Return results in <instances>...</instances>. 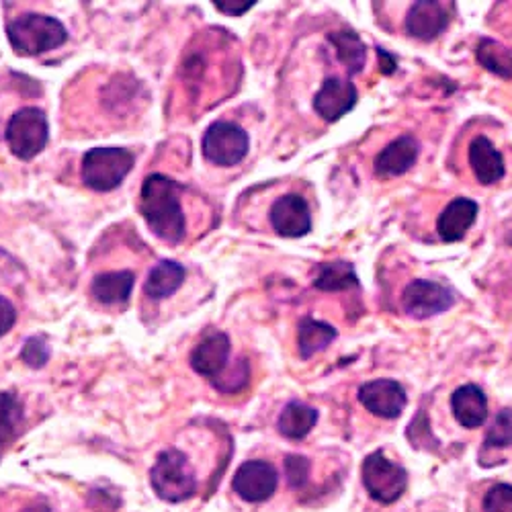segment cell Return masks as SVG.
Wrapping results in <instances>:
<instances>
[{"label": "cell", "mask_w": 512, "mask_h": 512, "mask_svg": "<svg viewBox=\"0 0 512 512\" xmlns=\"http://www.w3.org/2000/svg\"><path fill=\"white\" fill-rule=\"evenodd\" d=\"M142 213L148 228L160 240L179 244L185 236V213L179 203V187L162 175H150L142 187Z\"/></svg>", "instance_id": "obj_1"}, {"label": "cell", "mask_w": 512, "mask_h": 512, "mask_svg": "<svg viewBox=\"0 0 512 512\" xmlns=\"http://www.w3.org/2000/svg\"><path fill=\"white\" fill-rule=\"evenodd\" d=\"M7 35L19 56L46 54L60 48L68 39V31L58 19L37 13L21 15L19 19L11 21L7 25Z\"/></svg>", "instance_id": "obj_2"}, {"label": "cell", "mask_w": 512, "mask_h": 512, "mask_svg": "<svg viewBox=\"0 0 512 512\" xmlns=\"http://www.w3.org/2000/svg\"><path fill=\"white\" fill-rule=\"evenodd\" d=\"M154 492L166 502H183L197 490L195 474L189 467V459L179 449H166L160 453L150 472Z\"/></svg>", "instance_id": "obj_3"}, {"label": "cell", "mask_w": 512, "mask_h": 512, "mask_svg": "<svg viewBox=\"0 0 512 512\" xmlns=\"http://www.w3.org/2000/svg\"><path fill=\"white\" fill-rule=\"evenodd\" d=\"M134 154L123 148H95L82 158V181L95 191H111L130 175Z\"/></svg>", "instance_id": "obj_4"}, {"label": "cell", "mask_w": 512, "mask_h": 512, "mask_svg": "<svg viewBox=\"0 0 512 512\" xmlns=\"http://www.w3.org/2000/svg\"><path fill=\"white\" fill-rule=\"evenodd\" d=\"M361 476L367 494L379 504H394L408 488L406 469L390 461L383 451H375L365 457Z\"/></svg>", "instance_id": "obj_5"}, {"label": "cell", "mask_w": 512, "mask_h": 512, "mask_svg": "<svg viewBox=\"0 0 512 512\" xmlns=\"http://www.w3.org/2000/svg\"><path fill=\"white\" fill-rule=\"evenodd\" d=\"M46 113L27 107L17 111L7 125V142L11 152L21 160L35 158L48 144Z\"/></svg>", "instance_id": "obj_6"}, {"label": "cell", "mask_w": 512, "mask_h": 512, "mask_svg": "<svg viewBox=\"0 0 512 512\" xmlns=\"http://www.w3.org/2000/svg\"><path fill=\"white\" fill-rule=\"evenodd\" d=\"M248 146V134L230 121L211 123L203 136V156L218 166H234L242 162Z\"/></svg>", "instance_id": "obj_7"}, {"label": "cell", "mask_w": 512, "mask_h": 512, "mask_svg": "<svg viewBox=\"0 0 512 512\" xmlns=\"http://www.w3.org/2000/svg\"><path fill=\"white\" fill-rule=\"evenodd\" d=\"M455 304L453 293L441 283L418 279L412 281L402 293V308L410 318L426 320L447 312Z\"/></svg>", "instance_id": "obj_8"}, {"label": "cell", "mask_w": 512, "mask_h": 512, "mask_svg": "<svg viewBox=\"0 0 512 512\" xmlns=\"http://www.w3.org/2000/svg\"><path fill=\"white\" fill-rule=\"evenodd\" d=\"M279 484L277 469L261 459L246 461L234 474L232 488L246 502H265L269 500Z\"/></svg>", "instance_id": "obj_9"}, {"label": "cell", "mask_w": 512, "mask_h": 512, "mask_svg": "<svg viewBox=\"0 0 512 512\" xmlns=\"http://www.w3.org/2000/svg\"><path fill=\"white\" fill-rule=\"evenodd\" d=\"M359 400L371 414L392 420L404 412L408 396L394 379H373L359 388Z\"/></svg>", "instance_id": "obj_10"}, {"label": "cell", "mask_w": 512, "mask_h": 512, "mask_svg": "<svg viewBox=\"0 0 512 512\" xmlns=\"http://www.w3.org/2000/svg\"><path fill=\"white\" fill-rule=\"evenodd\" d=\"M271 224L285 238H302L312 230L310 207L300 195H285L271 207Z\"/></svg>", "instance_id": "obj_11"}, {"label": "cell", "mask_w": 512, "mask_h": 512, "mask_svg": "<svg viewBox=\"0 0 512 512\" xmlns=\"http://www.w3.org/2000/svg\"><path fill=\"white\" fill-rule=\"evenodd\" d=\"M355 103H357V89L353 87V82L345 78H336V76L326 78L322 89L314 97L316 113L328 123L345 117L355 107Z\"/></svg>", "instance_id": "obj_12"}, {"label": "cell", "mask_w": 512, "mask_h": 512, "mask_svg": "<svg viewBox=\"0 0 512 512\" xmlns=\"http://www.w3.org/2000/svg\"><path fill=\"white\" fill-rule=\"evenodd\" d=\"M230 357V338L224 332H211L195 347L191 355V367L209 379L220 377Z\"/></svg>", "instance_id": "obj_13"}, {"label": "cell", "mask_w": 512, "mask_h": 512, "mask_svg": "<svg viewBox=\"0 0 512 512\" xmlns=\"http://www.w3.org/2000/svg\"><path fill=\"white\" fill-rule=\"evenodd\" d=\"M449 25V9L443 3H431V0H420L412 5L406 17V31L408 35L431 41L439 37Z\"/></svg>", "instance_id": "obj_14"}, {"label": "cell", "mask_w": 512, "mask_h": 512, "mask_svg": "<svg viewBox=\"0 0 512 512\" xmlns=\"http://www.w3.org/2000/svg\"><path fill=\"white\" fill-rule=\"evenodd\" d=\"M420 144L414 136H402L383 148L375 158L377 177H400L416 164Z\"/></svg>", "instance_id": "obj_15"}, {"label": "cell", "mask_w": 512, "mask_h": 512, "mask_svg": "<svg viewBox=\"0 0 512 512\" xmlns=\"http://www.w3.org/2000/svg\"><path fill=\"white\" fill-rule=\"evenodd\" d=\"M478 203L465 197L453 199L439 216L437 232L445 242H459L467 234V230L476 224L478 218Z\"/></svg>", "instance_id": "obj_16"}, {"label": "cell", "mask_w": 512, "mask_h": 512, "mask_svg": "<svg viewBox=\"0 0 512 512\" xmlns=\"http://www.w3.org/2000/svg\"><path fill=\"white\" fill-rule=\"evenodd\" d=\"M451 408L457 422L465 429H478L488 418V400L482 388L467 383L453 392Z\"/></svg>", "instance_id": "obj_17"}, {"label": "cell", "mask_w": 512, "mask_h": 512, "mask_svg": "<svg viewBox=\"0 0 512 512\" xmlns=\"http://www.w3.org/2000/svg\"><path fill=\"white\" fill-rule=\"evenodd\" d=\"M469 166L482 185H494L504 177V158L486 136L469 144Z\"/></svg>", "instance_id": "obj_18"}, {"label": "cell", "mask_w": 512, "mask_h": 512, "mask_svg": "<svg viewBox=\"0 0 512 512\" xmlns=\"http://www.w3.org/2000/svg\"><path fill=\"white\" fill-rule=\"evenodd\" d=\"M316 422H318V410H314L304 402H289L277 420V429L283 437L291 441H300L310 435Z\"/></svg>", "instance_id": "obj_19"}, {"label": "cell", "mask_w": 512, "mask_h": 512, "mask_svg": "<svg viewBox=\"0 0 512 512\" xmlns=\"http://www.w3.org/2000/svg\"><path fill=\"white\" fill-rule=\"evenodd\" d=\"M134 291V273L132 271H117L103 273L93 283V295L97 302L105 306H123L130 300Z\"/></svg>", "instance_id": "obj_20"}, {"label": "cell", "mask_w": 512, "mask_h": 512, "mask_svg": "<svg viewBox=\"0 0 512 512\" xmlns=\"http://www.w3.org/2000/svg\"><path fill=\"white\" fill-rule=\"evenodd\" d=\"M185 281V269L175 261H162L158 263L144 285V291L152 300H164V297L173 295Z\"/></svg>", "instance_id": "obj_21"}, {"label": "cell", "mask_w": 512, "mask_h": 512, "mask_svg": "<svg viewBox=\"0 0 512 512\" xmlns=\"http://www.w3.org/2000/svg\"><path fill=\"white\" fill-rule=\"evenodd\" d=\"M336 338V328L318 322L314 318H304L300 324V330H297V347H300L302 359H310L316 353L324 351L332 340Z\"/></svg>", "instance_id": "obj_22"}, {"label": "cell", "mask_w": 512, "mask_h": 512, "mask_svg": "<svg viewBox=\"0 0 512 512\" xmlns=\"http://www.w3.org/2000/svg\"><path fill=\"white\" fill-rule=\"evenodd\" d=\"M330 44L336 48V56L351 74H357L363 70L367 62V50L361 37L353 31H338L328 35Z\"/></svg>", "instance_id": "obj_23"}, {"label": "cell", "mask_w": 512, "mask_h": 512, "mask_svg": "<svg viewBox=\"0 0 512 512\" xmlns=\"http://www.w3.org/2000/svg\"><path fill=\"white\" fill-rule=\"evenodd\" d=\"M359 285L353 265L345 261H334L318 267L314 287L320 291H345Z\"/></svg>", "instance_id": "obj_24"}, {"label": "cell", "mask_w": 512, "mask_h": 512, "mask_svg": "<svg viewBox=\"0 0 512 512\" xmlns=\"http://www.w3.org/2000/svg\"><path fill=\"white\" fill-rule=\"evenodd\" d=\"M476 56H478V62L488 72L512 80V50L510 48L498 44V41H494L490 37H484L478 44Z\"/></svg>", "instance_id": "obj_25"}, {"label": "cell", "mask_w": 512, "mask_h": 512, "mask_svg": "<svg viewBox=\"0 0 512 512\" xmlns=\"http://www.w3.org/2000/svg\"><path fill=\"white\" fill-rule=\"evenodd\" d=\"M484 447H488V449L512 447V410L510 408H504L496 414L490 431L486 435Z\"/></svg>", "instance_id": "obj_26"}, {"label": "cell", "mask_w": 512, "mask_h": 512, "mask_svg": "<svg viewBox=\"0 0 512 512\" xmlns=\"http://www.w3.org/2000/svg\"><path fill=\"white\" fill-rule=\"evenodd\" d=\"M21 404L11 394H0V443L9 441L21 422Z\"/></svg>", "instance_id": "obj_27"}, {"label": "cell", "mask_w": 512, "mask_h": 512, "mask_svg": "<svg viewBox=\"0 0 512 512\" xmlns=\"http://www.w3.org/2000/svg\"><path fill=\"white\" fill-rule=\"evenodd\" d=\"M484 512H512V486L496 484L484 496Z\"/></svg>", "instance_id": "obj_28"}, {"label": "cell", "mask_w": 512, "mask_h": 512, "mask_svg": "<svg viewBox=\"0 0 512 512\" xmlns=\"http://www.w3.org/2000/svg\"><path fill=\"white\" fill-rule=\"evenodd\" d=\"M285 476L291 488H302L310 476V461L302 455H287L285 457Z\"/></svg>", "instance_id": "obj_29"}, {"label": "cell", "mask_w": 512, "mask_h": 512, "mask_svg": "<svg viewBox=\"0 0 512 512\" xmlns=\"http://www.w3.org/2000/svg\"><path fill=\"white\" fill-rule=\"evenodd\" d=\"M23 361L31 367H44L46 361L50 359V351H48V345L46 340L41 336H35V338H29L25 347H23Z\"/></svg>", "instance_id": "obj_30"}, {"label": "cell", "mask_w": 512, "mask_h": 512, "mask_svg": "<svg viewBox=\"0 0 512 512\" xmlns=\"http://www.w3.org/2000/svg\"><path fill=\"white\" fill-rule=\"evenodd\" d=\"M246 381H248V365H246V361H240V363L236 365V371H232V373L228 375V379L213 381V386H216V388L222 390V392L232 394V392L242 390V388L246 386Z\"/></svg>", "instance_id": "obj_31"}, {"label": "cell", "mask_w": 512, "mask_h": 512, "mask_svg": "<svg viewBox=\"0 0 512 512\" xmlns=\"http://www.w3.org/2000/svg\"><path fill=\"white\" fill-rule=\"evenodd\" d=\"M213 5L224 15H232V17H240L246 11H250L256 3L254 0H213Z\"/></svg>", "instance_id": "obj_32"}, {"label": "cell", "mask_w": 512, "mask_h": 512, "mask_svg": "<svg viewBox=\"0 0 512 512\" xmlns=\"http://www.w3.org/2000/svg\"><path fill=\"white\" fill-rule=\"evenodd\" d=\"M17 322L15 306L7 300V297L0 295V336H5Z\"/></svg>", "instance_id": "obj_33"}, {"label": "cell", "mask_w": 512, "mask_h": 512, "mask_svg": "<svg viewBox=\"0 0 512 512\" xmlns=\"http://www.w3.org/2000/svg\"><path fill=\"white\" fill-rule=\"evenodd\" d=\"M377 54H379V68H381V72L383 74H392L394 70H396V58L392 56V54H388L386 50H377Z\"/></svg>", "instance_id": "obj_34"}, {"label": "cell", "mask_w": 512, "mask_h": 512, "mask_svg": "<svg viewBox=\"0 0 512 512\" xmlns=\"http://www.w3.org/2000/svg\"><path fill=\"white\" fill-rule=\"evenodd\" d=\"M23 512H50V508L46 504H35L31 508H25Z\"/></svg>", "instance_id": "obj_35"}]
</instances>
